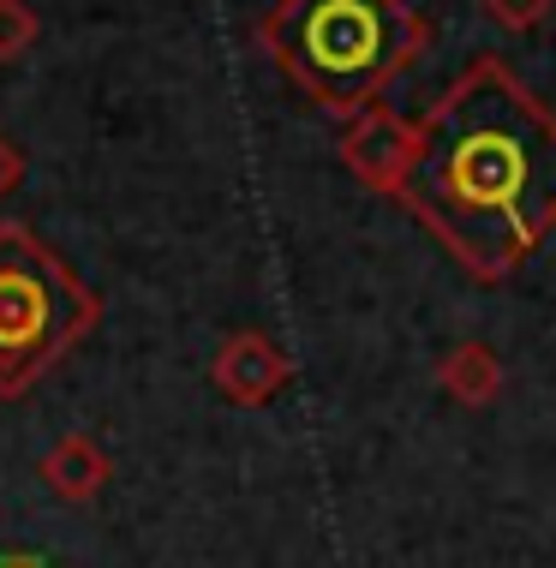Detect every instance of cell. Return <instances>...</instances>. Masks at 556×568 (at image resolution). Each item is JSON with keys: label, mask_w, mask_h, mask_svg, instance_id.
I'll use <instances>...</instances> for the list:
<instances>
[{"label": "cell", "mask_w": 556, "mask_h": 568, "mask_svg": "<svg viewBox=\"0 0 556 568\" xmlns=\"http://www.w3.org/2000/svg\"><path fill=\"white\" fill-rule=\"evenodd\" d=\"M395 192L473 275H508L556 227V120L478 60L413 132Z\"/></svg>", "instance_id": "obj_1"}, {"label": "cell", "mask_w": 556, "mask_h": 568, "mask_svg": "<svg viewBox=\"0 0 556 568\" xmlns=\"http://www.w3.org/2000/svg\"><path fill=\"white\" fill-rule=\"evenodd\" d=\"M425 24L407 0H282L264 19V49L312 102L360 114L419 54Z\"/></svg>", "instance_id": "obj_2"}, {"label": "cell", "mask_w": 556, "mask_h": 568, "mask_svg": "<svg viewBox=\"0 0 556 568\" xmlns=\"http://www.w3.org/2000/svg\"><path fill=\"white\" fill-rule=\"evenodd\" d=\"M97 324V294L30 227H0V395H24Z\"/></svg>", "instance_id": "obj_3"}, {"label": "cell", "mask_w": 556, "mask_h": 568, "mask_svg": "<svg viewBox=\"0 0 556 568\" xmlns=\"http://www.w3.org/2000/svg\"><path fill=\"white\" fill-rule=\"evenodd\" d=\"M215 389H222L234 407H264L287 389V359L264 342V335L245 329L215 353Z\"/></svg>", "instance_id": "obj_4"}, {"label": "cell", "mask_w": 556, "mask_h": 568, "mask_svg": "<svg viewBox=\"0 0 556 568\" xmlns=\"http://www.w3.org/2000/svg\"><path fill=\"white\" fill-rule=\"evenodd\" d=\"M42 485L54 490L60 503H90L97 490L114 479V467H108V455H102V443L97 437H84V432H72V437H60L49 455H42Z\"/></svg>", "instance_id": "obj_5"}, {"label": "cell", "mask_w": 556, "mask_h": 568, "mask_svg": "<svg viewBox=\"0 0 556 568\" xmlns=\"http://www.w3.org/2000/svg\"><path fill=\"white\" fill-rule=\"evenodd\" d=\"M443 383L461 395V402H491L497 395V359L485 347H461L449 365H443Z\"/></svg>", "instance_id": "obj_6"}, {"label": "cell", "mask_w": 556, "mask_h": 568, "mask_svg": "<svg viewBox=\"0 0 556 568\" xmlns=\"http://www.w3.org/2000/svg\"><path fill=\"white\" fill-rule=\"evenodd\" d=\"M37 12H30V0H0V67H12V60L30 54V42H37Z\"/></svg>", "instance_id": "obj_7"}, {"label": "cell", "mask_w": 556, "mask_h": 568, "mask_svg": "<svg viewBox=\"0 0 556 568\" xmlns=\"http://www.w3.org/2000/svg\"><path fill=\"white\" fill-rule=\"evenodd\" d=\"M19 174H24V156H19V144H12L7 132H0V197L19 186Z\"/></svg>", "instance_id": "obj_8"}, {"label": "cell", "mask_w": 556, "mask_h": 568, "mask_svg": "<svg viewBox=\"0 0 556 568\" xmlns=\"http://www.w3.org/2000/svg\"><path fill=\"white\" fill-rule=\"evenodd\" d=\"M0 568H49V562L30 557V550H0Z\"/></svg>", "instance_id": "obj_9"}]
</instances>
